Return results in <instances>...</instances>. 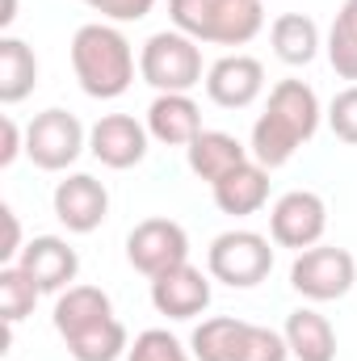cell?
Listing matches in <instances>:
<instances>
[{
  "label": "cell",
  "instance_id": "1",
  "mask_svg": "<svg viewBox=\"0 0 357 361\" xmlns=\"http://www.w3.org/2000/svg\"><path fill=\"white\" fill-rule=\"evenodd\" d=\"M320 118H324V109H320V97H315L311 85H303V80H277L265 101V114L253 122V143H248L253 160L265 164L269 173L282 169V164H290L294 152L315 139Z\"/></svg>",
  "mask_w": 357,
  "mask_h": 361
},
{
  "label": "cell",
  "instance_id": "2",
  "mask_svg": "<svg viewBox=\"0 0 357 361\" xmlns=\"http://www.w3.org/2000/svg\"><path fill=\"white\" fill-rule=\"evenodd\" d=\"M51 324L76 361H118L131 349L126 324L114 315V302L101 286H68L55 298Z\"/></svg>",
  "mask_w": 357,
  "mask_h": 361
},
{
  "label": "cell",
  "instance_id": "3",
  "mask_svg": "<svg viewBox=\"0 0 357 361\" xmlns=\"http://www.w3.org/2000/svg\"><path fill=\"white\" fill-rule=\"evenodd\" d=\"M72 72L92 101H114L135 85V47L109 21H89L72 34Z\"/></svg>",
  "mask_w": 357,
  "mask_h": 361
},
{
  "label": "cell",
  "instance_id": "4",
  "mask_svg": "<svg viewBox=\"0 0 357 361\" xmlns=\"http://www.w3.org/2000/svg\"><path fill=\"white\" fill-rule=\"evenodd\" d=\"M169 17L173 30L214 47H244L265 30L261 0H169Z\"/></svg>",
  "mask_w": 357,
  "mask_h": 361
},
{
  "label": "cell",
  "instance_id": "5",
  "mask_svg": "<svg viewBox=\"0 0 357 361\" xmlns=\"http://www.w3.org/2000/svg\"><path fill=\"white\" fill-rule=\"evenodd\" d=\"M189 349L198 361H286L290 345L282 332L236 319V315H214L202 319L189 336Z\"/></svg>",
  "mask_w": 357,
  "mask_h": 361
},
{
  "label": "cell",
  "instance_id": "6",
  "mask_svg": "<svg viewBox=\"0 0 357 361\" xmlns=\"http://www.w3.org/2000/svg\"><path fill=\"white\" fill-rule=\"evenodd\" d=\"M139 76L156 92H193L202 76V42L181 30H160L139 51Z\"/></svg>",
  "mask_w": 357,
  "mask_h": 361
},
{
  "label": "cell",
  "instance_id": "7",
  "mask_svg": "<svg viewBox=\"0 0 357 361\" xmlns=\"http://www.w3.org/2000/svg\"><path fill=\"white\" fill-rule=\"evenodd\" d=\"M273 269V244H269L261 231H248V227H231L223 235L210 240V252H206V273L231 290H253L261 286Z\"/></svg>",
  "mask_w": 357,
  "mask_h": 361
},
{
  "label": "cell",
  "instance_id": "8",
  "mask_svg": "<svg viewBox=\"0 0 357 361\" xmlns=\"http://www.w3.org/2000/svg\"><path fill=\"white\" fill-rule=\"evenodd\" d=\"M353 281H357V261L349 248L315 244V248L298 252L294 265H290V290L303 294L307 302H337L353 290Z\"/></svg>",
  "mask_w": 357,
  "mask_h": 361
},
{
  "label": "cell",
  "instance_id": "9",
  "mask_svg": "<svg viewBox=\"0 0 357 361\" xmlns=\"http://www.w3.org/2000/svg\"><path fill=\"white\" fill-rule=\"evenodd\" d=\"M85 147H89V130L68 109H42L25 126V156L42 173H68Z\"/></svg>",
  "mask_w": 357,
  "mask_h": 361
},
{
  "label": "cell",
  "instance_id": "10",
  "mask_svg": "<svg viewBox=\"0 0 357 361\" xmlns=\"http://www.w3.org/2000/svg\"><path fill=\"white\" fill-rule=\"evenodd\" d=\"M324 231H328V206L315 189H290L269 210V235L277 248L307 252L324 240Z\"/></svg>",
  "mask_w": 357,
  "mask_h": 361
},
{
  "label": "cell",
  "instance_id": "11",
  "mask_svg": "<svg viewBox=\"0 0 357 361\" xmlns=\"http://www.w3.org/2000/svg\"><path fill=\"white\" fill-rule=\"evenodd\" d=\"M126 261L143 277H160L189 261V235L173 219H143L126 235Z\"/></svg>",
  "mask_w": 357,
  "mask_h": 361
},
{
  "label": "cell",
  "instance_id": "12",
  "mask_svg": "<svg viewBox=\"0 0 357 361\" xmlns=\"http://www.w3.org/2000/svg\"><path fill=\"white\" fill-rule=\"evenodd\" d=\"M147 143H152L147 122H135L131 114H105V118L92 122V130H89L92 160H101L114 173H126V169L143 164Z\"/></svg>",
  "mask_w": 357,
  "mask_h": 361
},
{
  "label": "cell",
  "instance_id": "13",
  "mask_svg": "<svg viewBox=\"0 0 357 361\" xmlns=\"http://www.w3.org/2000/svg\"><path fill=\"white\" fill-rule=\"evenodd\" d=\"M51 206H55V219L72 235H89L109 214V189L97 177H89V173H72V177H63L55 185Z\"/></svg>",
  "mask_w": 357,
  "mask_h": 361
},
{
  "label": "cell",
  "instance_id": "14",
  "mask_svg": "<svg viewBox=\"0 0 357 361\" xmlns=\"http://www.w3.org/2000/svg\"><path fill=\"white\" fill-rule=\"evenodd\" d=\"M265 92V68L253 55H223L206 68V97L219 109H248Z\"/></svg>",
  "mask_w": 357,
  "mask_h": 361
},
{
  "label": "cell",
  "instance_id": "15",
  "mask_svg": "<svg viewBox=\"0 0 357 361\" xmlns=\"http://www.w3.org/2000/svg\"><path fill=\"white\" fill-rule=\"evenodd\" d=\"M152 307L169 319H198L210 307V273H202L198 265H177V269L152 277Z\"/></svg>",
  "mask_w": 357,
  "mask_h": 361
},
{
  "label": "cell",
  "instance_id": "16",
  "mask_svg": "<svg viewBox=\"0 0 357 361\" xmlns=\"http://www.w3.org/2000/svg\"><path fill=\"white\" fill-rule=\"evenodd\" d=\"M17 265L38 281L42 294H63L68 286H76V273H80V257L68 240L59 235H34L25 244V252L17 257Z\"/></svg>",
  "mask_w": 357,
  "mask_h": 361
},
{
  "label": "cell",
  "instance_id": "17",
  "mask_svg": "<svg viewBox=\"0 0 357 361\" xmlns=\"http://www.w3.org/2000/svg\"><path fill=\"white\" fill-rule=\"evenodd\" d=\"M147 135L164 147H189L202 135V109L189 92H156L147 105Z\"/></svg>",
  "mask_w": 357,
  "mask_h": 361
},
{
  "label": "cell",
  "instance_id": "18",
  "mask_svg": "<svg viewBox=\"0 0 357 361\" xmlns=\"http://www.w3.org/2000/svg\"><path fill=\"white\" fill-rule=\"evenodd\" d=\"M185 160H189V173L198 180L219 185L227 173H236L240 164H248L253 152H248L236 135H227V130H202V135L185 147Z\"/></svg>",
  "mask_w": 357,
  "mask_h": 361
},
{
  "label": "cell",
  "instance_id": "19",
  "mask_svg": "<svg viewBox=\"0 0 357 361\" xmlns=\"http://www.w3.org/2000/svg\"><path fill=\"white\" fill-rule=\"evenodd\" d=\"M210 193H214V206H219L223 214L248 219V214H257L269 202V169L257 164V160H248V164H240L236 173H227L219 185H210Z\"/></svg>",
  "mask_w": 357,
  "mask_h": 361
},
{
  "label": "cell",
  "instance_id": "20",
  "mask_svg": "<svg viewBox=\"0 0 357 361\" xmlns=\"http://www.w3.org/2000/svg\"><path fill=\"white\" fill-rule=\"evenodd\" d=\"M282 336H286L294 361H337V328H332L328 315H320L315 307L290 311Z\"/></svg>",
  "mask_w": 357,
  "mask_h": 361
},
{
  "label": "cell",
  "instance_id": "21",
  "mask_svg": "<svg viewBox=\"0 0 357 361\" xmlns=\"http://www.w3.org/2000/svg\"><path fill=\"white\" fill-rule=\"evenodd\" d=\"M269 42H273V55L290 68H307L315 55H320V25L307 17V13H282L273 17L269 25Z\"/></svg>",
  "mask_w": 357,
  "mask_h": 361
},
{
  "label": "cell",
  "instance_id": "22",
  "mask_svg": "<svg viewBox=\"0 0 357 361\" xmlns=\"http://www.w3.org/2000/svg\"><path fill=\"white\" fill-rule=\"evenodd\" d=\"M38 85V55L30 42L4 34L0 38V105H17L25 101Z\"/></svg>",
  "mask_w": 357,
  "mask_h": 361
},
{
  "label": "cell",
  "instance_id": "23",
  "mask_svg": "<svg viewBox=\"0 0 357 361\" xmlns=\"http://www.w3.org/2000/svg\"><path fill=\"white\" fill-rule=\"evenodd\" d=\"M328 63L341 80H357V0H345L328 30Z\"/></svg>",
  "mask_w": 357,
  "mask_h": 361
},
{
  "label": "cell",
  "instance_id": "24",
  "mask_svg": "<svg viewBox=\"0 0 357 361\" xmlns=\"http://www.w3.org/2000/svg\"><path fill=\"white\" fill-rule=\"evenodd\" d=\"M38 294H42L38 281L21 269V265H0V315H4L8 328H17L25 315H34Z\"/></svg>",
  "mask_w": 357,
  "mask_h": 361
},
{
  "label": "cell",
  "instance_id": "25",
  "mask_svg": "<svg viewBox=\"0 0 357 361\" xmlns=\"http://www.w3.org/2000/svg\"><path fill=\"white\" fill-rule=\"evenodd\" d=\"M126 361H198L193 349H185L169 328H147L131 341L126 349Z\"/></svg>",
  "mask_w": 357,
  "mask_h": 361
},
{
  "label": "cell",
  "instance_id": "26",
  "mask_svg": "<svg viewBox=\"0 0 357 361\" xmlns=\"http://www.w3.org/2000/svg\"><path fill=\"white\" fill-rule=\"evenodd\" d=\"M328 126L341 143L357 147V85L341 89L332 101H328Z\"/></svg>",
  "mask_w": 357,
  "mask_h": 361
},
{
  "label": "cell",
  "instance_id": "27",
  "mask_svg": "<svg viewBox=\"0 0 357 361\" xmlns=\"http://www.w3.org/2000/svg\"><path fill=\"white\" fill-rule=\"evenodd\" d=\"M80 4H89L92 13H101V21H109V25L143 21L156 8V0H80Z\"/></svg>",
  "mask_w": 357,
  "mask_h": 361
},
{
  "label": "cell",
  "instance_id": "28",
  "mask_svg": "<svg viewBox=\"0 0 357 361\" xmlns=\"http://www.w3.org/2000/svg\"><path fill=\"white\" fill-rule=\"evenodd\" d=\"M21 152H25V135H21V126L4 114V118H0V169H8Z\"/></svg>",
  "mask_w": 357,
  "mask_h": 361
},
{
  "label": "cell",
  "instance_id": "29",
  "mask_svg": "<svg viewBox=\"0 0 357 361\" xmlns=\"http://www.w3.org/2000/svg\"><path fill=\"white\" fill-rule=\"evenodd\" d=\"M0 214H4V248H0V261H4V265H17V257L25 252V244H21V223H17L13 206H4Z\"/></svg>",
  "mask_w": 357,
  "mask_h": 361
},
{
  "label": "cell",
  "instance_id": "30",
  "mask_svg": "<svg viewBox=\"0 0 357 361\" xmlns=\"http://www.w3.org/2000/svg\"><path fill=\"white\" fill-rule=\"evenodd\" d=\"M13 21H17V0H4V13H0V25L8 30Z\"/></svg>",
  "mask_w": 357,
  "mask_h": 361
}]
</instances>
